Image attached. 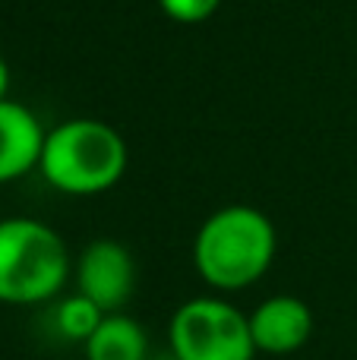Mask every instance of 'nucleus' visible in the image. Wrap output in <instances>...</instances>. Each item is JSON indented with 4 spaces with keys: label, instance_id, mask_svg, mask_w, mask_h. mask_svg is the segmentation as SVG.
Segmentation results:
<instances>
[{
    "label": "nucleus",
    "instance_id": "1",
    "mask_svg": "<svg viewBox=\"0 0 357 360\" xmlns=\"http://www.w3.org/2000/svg\"><path fill=\"white\" fill-rule=\"evenodd\" d=\"M278 231L257 205H221L200 224L193 237V269L219 294L253 288L272 269Z\"/></svg>",
    "mask_w": 357,
    "mask_h": 360
},
{
    "label": "nucleus",
    "instance_id": "2",
    "mask_svg": "<svg viewBox=\"0 0 357 360\" xmlns=\"http://www.w3.org/2000/svg\"><path fill=\"white\" fill-rule=\"evenodd\" d=\"M130 149L117 127L98 117H73L51 127L41 149L44 184L67 196H98L120 184Z\"/></svg>",
    "mask_w": 357,
    "mask_h": 360
},
{
    "label": "nucleus",
    "instance_id": "3",
    "mask_svg": "<svg viewBox=\"0 0 357 360\" xmlns=\"http://www.w3.org/2000/svg\"><path fill=\"white\" fill-rule=\"evenodd\" d=\"M73 275L70 247L38 218H0V304L38 307L57 300Z\"/></svg>",
    "mask_w": 357,
    "mask_h": 360
},
{
    "label": "nucleus",
    "instance_id": "4",
    "mask_svg": "<svg viewBox=\"0 0 357 360\" xmlns=\"http://www.w3.org/2000/svg\"><path fill=\"white\" fill-rule=\"evenodd\" d=\"M171 360H253L250 319L221 294L190 297L168 319Z\"/></svg>",
    "mask_w": 357,
    "mask_h": 360
},
{
    "label": "nucleus",
    "instance_id": "5",
    "mask_svg": "<svg viewBox=\"0 0 357 360\" xmlns=\"http://www.w3.org/2000/svg\"><path fill=\"white\" fill-rule=\"evenodd\" d=\"M76 291L89 297L101 313H120L136 288L133 253L114 237H98L86 243L73 262Z\"/></svg>",
    "mask_w": 357,
    "mask_h": 360
},
{
    "label": "nucleus",
    "instance_id": "6",
    "mask_svg": "<svg viewBox=\"0 0 357 360\" xmlns=\"http://www.w3.org/2000/svg\"><path fill=\"white\" fill-rule=\"evenodd\" d=\"M247 319L257 354H294L313 335V310L294 294H272L259 300Z\"/></svg>",
    "mask_w": 357,
    "mask_h": 360
},
{
    "label": "nucleus",
    "instance_id": "7",
    "mask_svg": "<svg viewBox=\"0 0 357 360\" xmlns=\"http://www.w3.org/2000/svg\"><path fill=\"white\" fill-rule=\"evenodd\" d=\"M48 130L35 111L13 98L0 101V184L25 177L38 168Z\"/></svg>",
    "mask_w": 357,
    "mask_h": 360
},
{
    "label": "nucleus",
    "instance_id": "8",
    "mask_svg": "<svg viewBox=\"0 0 357 360\" xmlns=\"http://www.w3.org/2000/svg\"><path fill=\"white\" fill-rule=\"evenodd\" d=\"M86 360H149V332L126 313H105L98 329L82 345Z\"/></svg>",
    "mask_w": 357,
    "mask_h": 360
},
{
    "label": "nucleus",
    "instance_id": "9",
    "mask_svg": "<svg viewBox=\"0 0 357 360\" xmlns=\"http://www.w3.org/2000/svg\"><path fill=\"white\" fill-rule=\"evenodd\" d=\"M101 319H105V313L89 297H82L79 291L67 294V297H57L54 310H51V326L70 345H86L89 335L98 329Z\"/></svg>",
    "mask_w": 357,
    "mask_h": 360
},
{
    "label": "nucleus",
    "instance_id": "10",
    "mask_svg": "<svg viewBox=\"0 0 357 360\" xmlns=\"http://www.w3.org/2000/svg\"><path fill=\"white\" fill-rule=\"evenodd\" d=\"M162 13L171 19V22H181V25H196V22H206L219 13L221 0H158Z\"/></svg>",
    "mask_w": 357,
    "mask_h": 360
},
{
    "label": "nucleus",
    "instance_id": "11",
    "mask_svg": "<svg viewBox=\"0 0 357 360\" xmlns=\"http://www.w3.org/2000/svg\"><path fill=\"white\" fill-rule=\"evenodd\" d=\"M10 98V67H6V60L0 57V101Z\"/></svg>",
    "mask_w": 357,
    "mask_h": 360
}]
</instances>
